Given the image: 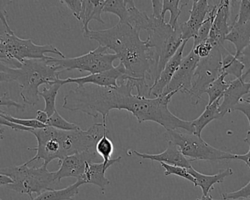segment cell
Returning a JSON list of instances; mask_svg holds the SVG:
<instances>
[{
    "mask_svg": "<svg viewBox=\"0 0 250 200\" xmlns=\"http://www.w3.org/2000/svg\"><path fill=\"white\" fill-rule=\"evenodd\" d=\"M134 78H127L118 87H104L87 84L70 90L63 98L62 108L70 112H80L93 118L102 115V122L112 110H125L135 117L139 123L154 122L166 131L186 130L194 134L191 121L175 116L168 108L171 99L178 92L159 97L147 98L133 95L135 88Z\"/></svg>",
    "mask_w": 250,
    "mask_h": 200,
    "instance_id": "6da1fadb",
    "label": "cell"
},
{
    "mask_svg": "<svg viewBox=\"0 0 250 200\" xmlns=\"http://www.w3.org/2000/svg\"><path fill=\"white\" fill-rule=\"evenodd\" d=\"M140 33L129 24L118 22L106 30H90L83 33V36L113 51L118 57L125 74L118 81V85L125 82L128 77L150 80L153 84L156 80L157 58L147 39L141 40Z\"/></svg>",
    "mask_w": 250,
    "mask_h": 200,
    "instance_id": "7a4b0ae2",
    "label": "cell"
},
{
    "mask_svg": "<svg viewBox=\"0 0 250 200\" xmlns=\"http://www.w3.org/2000/svg\"><path fill=\"white\" fill-rule=\"evenodd\" d=\"M30 133L36 137L37 146L29 147L28 150L36 151V154L26 163L29 165L36 160H43V164L48 166L57 159L60 162L76 153L96 150V144L103 137L104 131L101 124L95 123L86 131H62L46 126L32 129Z\"/></svg>",
    "mask_w": 250,
    "mask_h": 200,
    "instance_id": "3957f363",
    "label": "cell"
},
{
    "mask_svg": "<svg viewBox=\"0 0 250 200\" xmlns=\"http://www.w3.org/2000/svg\"><path fill=\"white\" fill-rule=\"evenodd\" d=\"M47 59L28 60L16 68L0 63V81H17L24 103L36 106L40 99L39 87L53 84L62 73L59 67L49 63Z\"/></svg>",
    "mask_w": 250,
    "mask_h": 200,
    "instance_id": "277c9868",
    "label": "cell"
},
{
    "mask_svg": "<svg viewBox=\"0 0 250 200\" xmlns=\"http://www.w3.org/2000/svg\"><path fill=\"white\" fill-rule=\"evenodd\" d=\"M6 11H1L0 17V62L10 65L17 62L19 65L28 60L47 59V54L65 58L59 49L52 44L37 45L31 39H22L16 36L7 20Z\"/></svg>",
    "mask_w": 250,
    "mask_h": 200,
    "instance_id": "5b68a950",
    "label": "cell"
},
{
    "mask_svg": "<svg viewBox=\"0 0 250 200\" xmlns=\"http://www.w3.org/2000/svg\"><path fill=\"white\" fill-rule=\"evenodd\" d=\"M1 175L12 178L14 183L6 188L21 194H27L31 200L34 194L39 195L47 190L54 189L58 181L55 172H50L47 166L42 164L40 167H30L24 163L19 166H9L0 169Z\"/></svg>",
    "mask_w": 250,
    "mask_h": 200,
    "instance_id": "8992f818",
    "label": "cell"
},
{
    "mask_svg": "<svg viewBox=\"0 0 250 200\" xmlns=\"http://www.w3.org/2000/svg\"><path fill=\"white\" fill-rule=\"evenodd\" d=\"M150 17V25L147 30V39L150 46L154 49L157 58V80L168 61L178 52L184 40L180 27L178 30H174L165 22V20Z\"/></svg>",
    "mask_w": 250,
    "mask_h": 200,
    "instance_id": "52a82bcc",
    "label": "cell"
},
{
    "mask_svg": "<svg viewBox=\"0 0 250 200\" xmlns=\"http://www.w3.org/2000/svg\"><path fill=\"white\" fill-rule=\"evenodd\" d=\"M167 141H171L181 150L182 154L191 162L194 160H217L233 159L235 154L215 148L195 134L181 131H169L165 133Z\"/></svg>",
    "mask_w": 250,
    "mask_h": 200,
    "instance_id": "ba28073f",
    "label": "cell"
},
{
    "mask_svg": "<svg viewBox=\"0 0 250 200\" xmlns=\"http://www.w3.org/2000/svg\"><path fill=\"white\" fill-rule=\"evenodd\" d=\"M107 48L99 45L94 50L85 55L72 58H56L49 56L47 61L59 67L62 72L78 70L90 74L104 72L115 68L114 62L118 60L115 54L109 53Z\"/></svg>",
    "mask_w": 250,
    "mask_h": 200,
    "instance_id": "9c48e42d",
    "label": "cell"
},
{
    "mask_svg": "<svg viewBox=\"0 0 250 200\" xmlns=\"http://www.w3.org/2000/svg\"><path fill=\"white\" fill-rule=\"evenodd\" d=\"M222 74V52L220 46H217L208 58L200 59L197 65L188 94L191 104H198L209 85Z\"/></svg>",
    "mask_w": 250,
    "mask_h": 200,
    "instance_id": "30bf717a",
    "label": "cell"
},
{
    "mask_svg": "<svg viewBox=\"0 0 250 200\" xmlns=\"http://www.w3.org/2000/svg\"><path fill=\"white\" fill-rule=\"evenodd\" d=\"M101 157L96 150H88L67 156L60 161V168L55 172V178L58 182L63 178H74L80 180L84 175L86 166L90 163H99Z\"/></svg>",
    "mask_w": 250,
    "mask_h": 200,
    "instance_id": "8fae6325",
    "label": "cell"
},
{
    "mask_svg": "<svg viewBox=\"0 0 250 200\" xmlns=\"http://www.w3.org/2000/svg\"><path fill=\"white\" fill-rule=\"evenodd\" d=\"M200 60V58L191 49V52L183 59L179 68L162 95L169 94L175 91L188 94L194 72Z\"/></svg>",
    "mask_w": 250,
    "mask_h": 200,
    "instance_id": "7c38bea8",
    "label": "cell"
},
{
    "mask_svg": "<svg viewBox=\"0 0 250 200\" xmlns=\"http://www.w3.org/2000/svg\"><path fill=\"white\" fill-rule=\"evenodd\" d=\"M125 69L124 65L119 63L109 71L98 74H89L86 77L78 78H68L65 80L60 79L59 81L62 85L66 84H76L77 87H83L87 84L99 86V87H118V81L125 75Z\"/></svg>",
    "mask_w": 250,
    "mask_h": 200,
    "instance_id": "4fadbf2b",
    "label": "cell"
},
{
    "mask_svg": "<svg viewBox=\"0 0 250 200\" xmlns=\"http://www.w3.org/2000/svg\"><path fill=\"white\" fill-rule=\"evenodd\" d=\"M232 10L229 0H221L218 3L216 15L212 24L208 39L215 45H224L227 36L232 28L233 21L231 18Z\"/></svg>",
    "mask_w": 250,
    "mask_h": 200,
    "instance_id": "5bb4252c",
    "label": "cell"
},
{
    "mask_svg": "<svg viewBox=\"0 0 250 200\" xmlns=\"http://www.w3.org/2000/svg\"><path fill=\"white\" fill-rule=\"evenodd\" d=\"M247 77L243 75L240 78L229 81V87L224 94L223 100L219 106L221 116L234 112L235 106L241 101L244 96L250 93V82L246 81Z\"/></svg>",
    "mask_w": 250,
    "mask_h": 200,
    "instance_id": "9a60e30c",
    "label": "cell"
},
{
    "mask_svg": "<svg viewBox=\"0 0 250 200\" xmlns=\"http://www.w3.org/2000/svg\"><path fill=\"white\" fill-rule=\"evenodd\" d=\"M209 13L208 2L206 0H194L189 11V18L186 22L180 24V30L184 40L194 39L199 29L207 18Z\"/></svg>",
    "mask_w": 250,
    "mask_h": 200,
    "instance_id": "2e32d148",
    "label": "cell"
},
{
    "mask_svg": "<svg viewBox=\"0 0 250 200\" xmlns=\"http://www.w3.org/2000/svg\"><path fill=\"white\" fill-rule=\"evenodd\" d=\"M187 42L188 40H184L178 52L168 61L158 80L153 84H151L150 91H149V98L151 96H153V98L159 97V96L163 94L164 91L169 85L171 80L173 78L174 75L178 71L181 62H182L183 59H184L183 55H184V49H185Z\"/></svg>",
    "mask_w": 250,
    "mask_h": 200,
    "instance_id": "e0dca14e",
    "label": "cell"
},
{
    "mask_svg": "<svg viewBox=\"0 0 250 200\" xmlns=\"http://www.w3.org/2000/svg\"><path fill=\"white\" fill-rule=\"evenodd\" d=\"M127 154L128 156L134 154L143 159H148L152 161L160 162V163H165L167 164L173 165V166H181L187 169L192 167L191 160L186 158L179 148L171 141H168L166 150L159 154L140 153L137 150H128Z\"/></svg>",
    "mask_w": 250,
    "mask_h": 200,
    "instance_id": "ac0fdd59",
    "label": "cell"
},
{
    "mask_svg": "<svg viewBox=\"0 0 250 200\" xmlns=\"http://www.w3.org/2000/svg\"><path fill=\"white\" fill-rule=\"evenodd\" d=\"M121 156L112 159L109 164L105 165L104 162L99 163H88L86 166L84 175L80 180L84 181V184H93L104 191L106 186L110 184V181L106 177V170L115 163H118L121 160Z\"/></svg>",
    "mask_w": 250,
    "mask_h": 200,
    "instance_id": "d6986e66",
    "label": "cell"
},
{
    "mask_svg": "<svg viewBox=\"0 0 250 200\" xmlns=\"http://www.w3.org/2000/svg\"><path fill=\"white\" fill-rule=\"evenodd\" d=\"M188 170L195 179L194 187H200L201 188L203 196L210 194V191L213 189L215 184L222 183L225 178L233 175V171L231 168L219 171L215 175H205L194 169L193 166L188 169Z\"/></svg>",
    "mask_w": 250,
    "mask_h": 200,
    "instance_id": "ffe728a7",
    "label": "cell"
},
{
    "mask_svg": "<svg viewBox=\"0 0 250 200\" xmlns=\"http://www.w3.org/2000/svg\"><path fill=\"white\" fill-rule=\"evenodd\" d=\"M105 3V0H83V8L80 17V21L83 23V33H87L90 30L88 24L93 20L105 24L102 17Z\"/></svg>",
    "mask_w": 250,
    "mask_h": 200,
    "instance_id": "44dd1931",
    "label": "cell"
},
{
    "mask_svg": "<svg viewBox=\"0 0 250 200\" xmlns=\"http://www.w3.org/2000/svg\"><path fill=\"white\" fill-rule=\"evenodd\" d=\"M225 40L234 45L235 56L238 58L243 51L250 46V21L243 24L233 23Z\"/></svg>",
    "mask_w": 250,
    "mask_h": 200,
    "instance_id": "7402d4cb",
    "label": "cell"
},
{
    "mask_svg": "<svg viewBox=\"0 0 250 200\" xmlns=\"http://www.w3.org/2000/svg\"><path fill=\"white\" fill-rule=\"evenodd\" d=\"M84 185V181L77 180L72 185L62 189H50L42 193L33 200H73L80 191V187Z\"/></svg>",
    "mask_w": 250,
    "mask_h": 200,
    "instance_id": "603a6c76",
    "label": "cell"
},
{
    "mask_svg": "<svg viewBox=\"0 0 250 200\" xmlns=\"http://www.w3.org/2000/svg\"><path fill=\"white\" fill-rule=\"evenodd\" d=\"M218 99L211 104H208L206 106L204 112L199 116L197 119L191 120L193 127H194L195 135L201 137L203 129L210 123L213 120L222 119V116L219 112V106H220V100Z\"/></svg>",
    "mask_w": 250,
    "mask_h": 200,
    "instance_id": "cb8c5ba5",
    "label": "cell"
},
{
    "mask_svg": "<svg viewBox=\"0 0 250 200\" xmlns=\"http://www.w3.org/2000/svg\"><path fill=\"white\" fill-rule=\"evenodd\" d=\"M222 52V70L223 74L227 75H232L235 79L240 78L244 74V66L243 62L235 55L231 54L224 45L220 46Z\"/></svg>",
    "mask_w": 250,
    "mask_h": 200,
    "instance_id": "d4e9b609",
    "label": "cell"
},
{
    "mask_svg": "<svg viewBox=\"0 0 250 200\" xmlns=\"http://www.w3.org/2000/svg\"><path fill=\"white\" fill-rule=\"evenodd\" d=\"M126 4L128 11V24L140 32L142 30L147 32L150 28V17L144 11H140L132 0H126Z\"/></svg>",
    "mask_w": 250,
    "mask_h": 200,
    "instance_id": "484cf974",
    "label": "cell"
},
{
    "mask_svg": "<svg viewBox=\"0 0 250 200\" xmlns=\"http://www.w3.org/2000/svg\"><path fill=\"white\" fill-rule=\"evenodd\" d=\"M191 1H183L182 5H181V1L179 0H164L163 5H162V17L163 20H165V14L169 12L170 18H169L168 24L174 30L179 29L180 25L178 24V19L181 14V10L184 5H187Z\"/></svg>",
    "mask_w": 250,
    "mask_h": 200,
    "instance_id": "4316f807",
    "label": "cell"
},
{
    "mask_svg": "<svg viewBox=\"0 0 250 200\" xmlns=\"http://www.w3.org/2000/svg\"><path fill=\"white\" fill-rule=\"evenodd\" d=\"M60 80V79H59ZM59 80L53 84H49L43 89V91L39 93V96L43 98L45 102L44 111L48 114L49 118L56 112V99L62 84Z\"/></svg>",
    "mask_w": 250,
    "mask_h": 200,
    "instance_id": "83f0119b",
    "label": "cell"
},
{
    "mask_svg": "<svg viewBox=\"0 0 250 200\" xmlns=\"http://www.w3.org/2000/svg\"><path fill=\"white\" fill-rule=\"evenodd\" d=\"M104 13L114 14L119 18V22L128 24V11L126 0H106Z\"/></svg>",
    "mask_w": 250,
    "mask_h": 200,
    "instance_id": "f1b7e54d",
    "label": "cell"
},
{
    "mask_svg": "<svg viewBox=\"0 0 250 200\" xmlns=\"http://www.w3.org/2000/svg\"><path fill=\"white\" fill-rule=\"evenodd\" d=\"M226 74H222L219 78L216 79L213 82L209 85L206 90V93L208 96V103L211 104L218 99H222L225 91L229 87V81H225Z\"/></svg>",
    "mask_w": 250,
    "mask_h": 200,
    "instance_id": "f546056e",
    "label": "cell"
},
{
    "mask_svg": "<svg viewBox=\"0 0 250 200\" xmlns=\"http://www.w3.org/2000/svg\"><path fill=\"white\" fill-rule=\"evenodd\" d=\"M107 134L108 132H106L104 134L96 146V153L102 158L105 165L109 164L113 159H111V157L114 152V144L112 140L107 137Z\"/></svg>",
    "mask_w": 250,
    "mask_h": 200,
    "instance_id": "4dcf8cb0",
    "label": "cell"
},
{
    "mask_svg": "<svg viewBox=\"0 0 250 200\" xmlns=\"http://www.w3.org/2000/svg\"><path fill=\"white\" fill-rule=\"evenodd\" d=\"M46 125L62 131H78L82 129L77 124L68 122L65 118H62L58 110L49 118Z\"/></svg>",
    "mask_w": 250,
    "mask_h": 200,
    "instance_id": "1f68e13d",
    "label": "cell"
},
{
    "mask_svg": "<svg viewBox=\"0 0 250 200\" xmlns=\"http://www.w3.org/2000/svg\"><path fill=\"white\" fill-rule=\"evenodd\" d=\"M0 118H4L6 120L14 122L17 125H22V126L27 127V128H32V129H40V128H46L47 125L38 121L36 118L32 119H22V118H17L8 114L5 113L1 109L0 111Z\"/></svg>",
    "mask_w": 250,
    "mask_h": 200,
    "instance_id": "d6a6232c",
    "label": "cell"
},
{
    "mask_svg": "<svg viewBox=\"0 0 250 200\" xmlns=\"http://www.w3.org/2000/svg\"><path fill=\"white\" fill-rule=\"evenodd\" d=\"M162 167L165 169V176H170V175H175V176L181 177L187 180L189 182H192L195 185V179L194 177L189 173L188 169L187 168L181 167V166H173V165L167 164L165 163H161Z\"/></svg>",
    "mask_w": 250,
    "mask_h": 200,
    "instance_id": "836d02e7",
    "label": "cell"
},
{
    "mask_svg": "<svg viewBox=\"0 0 250 200\" xmlns=\"http://www.w3.org/2000/svg\"><path fill=\"white\" fill-rule=\"evenodd\" d=\"M215 47L216 46L208 39L207 40L202 42L200 44L193 46L192 50L200 59H203V58H208Z\"/></svg>",
    "mask_w": 250,
    "mask_h": 200,
    "instance_id": "e575fe53",
    "label": "cell"
},
{
    "mask_svg": "<svg viewBox=\"0 0 250 200\" xmlns=\"http://www.w3.org/2000/svg\"><path fill=\"white\" fill-rule=\"evenodd\" d=\"M250 198V180L240 189L229 193H222V200H239Z\"/></svg>",
    "mask_w": 250,
    "mask_h": 200,
    "instance_id": "d590c367",
    "label": "cell"
},
{
    "mask_svg": "<svg viewBox=\"0 0 250 200\" xmlns=\"http://www.w3.org/2000/svg\"><path fill=\"white\" fill-rule=\"evenodd\" d=\"M60 2L66 5L72 11L74 17L78 21H80V14H81L82 8H83V1L81 0H62Z\"/></svg>",
    "mask_w": 250,
    "mask_h": 200,
    "instance_id": "8d00e7d4",
    "label": "cell"
},
{
    "mask_svg": "<svg viewBox=\"0 0 250 200\" xmlns=\"http://www.w3.org/2000/svg\"><path fill=\"white\" fill-rule=\"evenodd\" d=\"M0 106H1V107H3V106H6L7 108L15 107L16 109H21V110L25 109V106H23L21 103L15 101V100H13L10 98L9 94L8 93H3L1 96Z\"/></svg>",
    "mask_w": 250,
    "mask_h": 200,
    "instance_id": "74e56055",
    "label": "cell"
},
{
    "mask_svg": "<svg viewBox=\"0 0 250 200\" xmlns=\"http://www.w3.org/2000/svg\"><path fill=\"white\" fill-rule=\"evenodd\" d=\"M238 58L245 66V72L244 74L247 78V77L250 76V46H249L245 50L243 51L242 53L238 57ZM248 99H250V93L249 94Z\"/></svg>",
    "mask_w": 250,
    "mask_h": 200,
    "instance_id": "f35d334b",
    "label": "cell"
},
{
    "mask_svg": "<svg viewBox=\"0 0 250 200\" xmlns=\"http://www.w3.org/2000/svg\"><path fill=\"white\" fill-rule=\"evenodd\" d=\"M234 111L242 112L248 120L250 131V99H243L241 101L235 106Z\"/></svg>",
    "mask_w": 250,
    "mask_h": 200,
    "instance_id": "ab89813d",
    "label": "cell"
},
{
    "mask_svg": "<svg viewBox=\"0 0 250 200\" xmlns=\"http://www.w3.org/2000/svg\"><path fill=\"white\" fill-rule=\"evenodd\" d=\"M244 141L247 143L249 145V151L247 152L245 154L237 155L235 154L234 156V160H241V161L244 162L245 164L250 168V131L249 130L247 131V135H246L245 139H244Z\"/></svg>",
    "mask_w": 250,
    "mask_h": 200,
    "instance_id": "60d3db41",
    "label": "cell"
},
{
    "mask_svg": "<svg viewBox=\"0 0 250 200\" xmlns=\"http://www.w3.org/2000/svg\"><path fill=\"white\" fill-rule=\"evenodd\" d=\"M151 3L152 8H153V14H151L152 17L156 19H162V11L163 1L153 0V1H151ZM162 20H163V19H162Z\"/></svg>",
    "mask_w": 250,
    "mask_h": 200,
    "instance_id": "b9f144b4",
    "label": "cell"
},
{
    "mask_svg": "<svg viewBox=\"0 0 250 200\" xmlns=\"http://www.w3.org/2000/svg\"><path fill=\"white\" fill-rule=\"evenodd\" d=\"M49 117L48 114L44 110H38L37 115H36V119L42 123L46 125L49 120Z\"/></svg>",
    "mask_w": 250,
    "mask_h": 200,
    "instance_id": "7bdbcfd3",
    "label": "cell"
},
{
    "mask_svg": "<svg viewBox=\"0 0 250 200\" xmlns=\"http://www.w3.org/2000/svg\"><path fill=\"white\" fill-rule=\"evenodd\" d=\"M13 183H14V181H13L12 178H10L8 175L0 174V185L1 186L7 187Z\"/></svg>",
    "mask_w": 250,
    "mask_h": 200,
    "instance_id": "ee69618b",
    "label": "cell"
},
{
    "mask_svg": "<svg viewBox=\"0 0 250 200\" xmlns=\"http://www.w3.org/2000/svg\"><path fill=\"white\" fill-rule=\"evenodd\" d=\"M197 200H215L210 194L208 196H202L200 198L197 199Z\"/></svg>",
    "mask_w": 250,
    "mask_h": 200,
    "instance_id": "f6af8a7d",
    "label": "cell"
},
{
    "mask_svg": "<svg viewBox=\"0 0 250 200\" xmlns=\"http://www.w3.org/2000/svg\"><path fill=\"white\" fill-rule=\"evenodd\" d=\"M250 200V198L248 199H239V200Z\"/></svg>",
    "mask_w": 250,
    "mask_h": 200,
    "instance_id": "bcb514c9",
    "label": "cell"
},
{
    "mask_svg": "<svg viewBox=\"0 0 250 200\" xmlns=\"http://www.w3.org/2000/svg\"></svg>",
    "mask_w": 250,
    "mask_h": 200,
    "instance_id": "7dc6e473",
    "label": "cell"
}]
</instances>
